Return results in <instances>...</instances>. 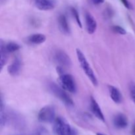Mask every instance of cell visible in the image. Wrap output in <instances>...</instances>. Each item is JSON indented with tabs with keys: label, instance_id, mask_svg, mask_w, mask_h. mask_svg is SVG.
I'll return each instance as SVG.
<instances>
[{
	"label": "cell",
	"instance_id": "19",
	"mask_svg": "<svg viewBox=\"0 0 135 135\" xmlns=\"http://www.w3.org/2000/svg\"><path fill=\"white\" fill-rule=\"evenodd\" d=\"M34 135H50L48 131L44 127H39L34 131Z\"/></svg>",
	"mask_w": 135,
	"mask_h": 135
},
{
	"label": "cell",
	"instance_id": "22",
	"mask_svg": "<svg viewBox=\"0 0 135 135\" xmlns=\"http://www.w3.org/2000/svg\"><path fill=\"white\" fill-rule=\"evenodd\" d=\"M120 1H121V3L123 4V5L127 8V9H133V6H132V5L131 4V3L129 2L128 0H120Z\"/></svg>",
	"mask_w": 135,
	"mask_h": 135
},
{
	"label": "cell",
	"instance_id": "3",
	"mask_svg": "<svg viewBox=\"0 0 135 135\" xmlns=\"http://www.w3.org/2000/svg\"><path fill=\"white\" fill-rule=\"evenodd\" d=\"M49 90L50 92L57 98H59L61 101L63 102L65 105L71 106L74 104L73 101L71 98L67 94L66 92L60 85H57L55 83H50L48 85Z\"/></svg>",
	"mask_w": 135,
	"mask_h": 135
},
{
	"label": "cell",
	"instance_id": "14",
	"mask_svg": "<svg viewBox=\"0 0 135 135\" xmlns=\"http://www.w3.org/2000/svg\"><path fill=\"white\" fill-rule=\"evenodd\" d=\"M27 40L29 43L32 44L38 45L44 43L46 40V37L44 34L36 33V34H33L29 36L27 38Z\"/></svg>",
	"mask_w": 135,
	"mask_h": 135
},
{
	"label": "cell",
	"instance_id": "23",
	"mask_svg": "<svg viewBox=\"0 0 135 135\" xmlns=\"http://www.w3.org/2000/svg\"><path fill=\"white\" fill-rule=\"evenodd\" d=\"M92 3L94 5H100V4H102L105 1V0H91Z\"/></svg>",
	"mask_w": 135,
	"mask_h": 135
},
{
	"label": "cell",
	"instance_id": "17",
	"mask_svg": "<svg viewBox=\"0 0 135 135\" xmlns=\"http://www.w3.org/2000/svg\"><path fill=\"white\" fill-rule=\"evenodd\" d=\"M5 47L6 51L9 54V53H13L15 51H18V50H19L21 49V47L17 43H15V42H8L6 44H5Z\"/></svg>",
	"mask_w": 135,
	"mask_h": 135
},
{
	"label": "cell",
	"instance_id": "24",
	"mask_svg": "<svg viewBox=\"0 0 135 135\" xmlns=\"http://www.w3.org/2000/svg\"><path fill=\"white\" fill-rule=\"evenodd\" d=\"M96 135H105V134H102V133H97V134H96Z\"/></svg>",
	"mask_w": 135,
	"mask_h": 135
},
{
	"label": "cell",
	"instance_id": "6",
	"mask_svg": "<svg viewBox=\"0 0 135 135\" xmlns=\"http://www.w3.org/2000/svg\"><path fill=\"white\" fill-rule=\"evenodd\" d=\"M54 59L58 64V65L61 66L64 68L71 67V65H72V61H71V59L69 56L65 51H61V50L57 51L55 52V55H54Z\"/></svg>",
	"mask_w": 135,
	"mask_h": 135
},
{
	"label": "cell",
	"instance_id": "10",
	"mask_svg": "<svg viewBox=\"0 0 135 135\" xmlns=\"http://www.w3.org/2000/svg\"><path fill=\"white\" fill-rule=\"evenodd\" d=\"M34 2L35 6L41 11L51 10L55 6L54 0H34Z\"/></svg>",
	"mask_w": 135,
	"mask_h": 135
},
{
	"label": "cell",
	"instance_id": "16",
	"mask_svg": "<svg viewBox=\"0 0 135 135\" xmlns=\"http://www.w3.org/2000/svg\"><path fill=\"white\" fill-rule=\"evenodd\" d=\"M8 117L5 112V108L4 107L3 102L2 98L1 100V106H0V124H1V127H3L7 123Z\"/></svg>",
	"mask_w": 135,
	"mask_h": 135
},
{
	"label": "cell",
	"instance_id": "18",
	"mask_svg": "<svg viewBox=\"0 0 135 135\" xmlns=\"http://www.w3.org/2000/svg\"><path fill=\"white\" fill-rule=\"evenodd\" d=\"M71 13H72V15H73V17H74V18L75 19V21H76V23H77V25H79V27L80 28L83 27V26H82L81 21H80V17H79V12L77 11V10H76L75 8L72 7L71 9Z\"/></svg>",
	"mask_w": 135,
	"mask_h": 135
},
{
	"label": "cell",
	"instance_id": "1",
	"mask_svg": "<svg viewBox=\"0 0 135 135\" xmlns=\"http://www.w3.org/2000/svg\"><path fill=\"white\" fill-rule=\"evenodd\" d=\"M76 57H77L78 61H79V64H80V67H81L82 69L84 71V73L87 76V77L89 79L91 83H92L94 86H96L98 84V79L96 78V75H95L94 71L91 68L90 65L89 63H88V60L86 58L85 55L83 54V51L79 49H76Z\"/></svg>",
	"mask_w": 135,
	"mask_h": 135
},
{
	"label": "cell",
	"instance_id": "5",
	"mask_svg": "<svg viewBox=\"0 0 135 135\" xmlns=\"http://www.w3.org/2000/svg\"><path fill=\"white\" fill-rule=\"evenodd\" d=\"M38 121L42 123H50L55 120V109L54 105H47L40 110L38 115Z\"/></svg>",
	"mask_w": 135,
	"mask_h": 135
},
{
	"label": "cell",
	"instance_id": "15",
	"mask_svg": "<svg viewBox=\"0 0 135 135\" xmlns=\"http://www.w3.org/2000/svg\"><path fill=\"white\" fill-rule=\"evenodd\" d=\"M9 53L6 51L5 47V43L2 40L0 42V64H1V71H2L4 65L6 64L8 60Z\"/></svg>",
	"mask_w": 135,
	"mask_h": 135
},
{
	"label": "cell",
	"instance_id": "12",
	"mask_svg": "<svg viewBox=\"0 0 135 135\" xmlns=\"http://www.w3.org/2000/svg\"><path fill=\"white\" fill-rule=\"evenodd\" d=\"M109 96H110L111 99L114 102L115 104H120L122 102V94L119 90V89L113 86H109Z\"/></svg>",
	"mask_w": 135,
	"mask_h": 135
},
{
	"label": "cell",
	"instance_id": "9",
	"mask_svg": "<svg viewBox=\"0 0 135 135\" xmlns=\"http://www.w3.org/2000/svg\"><path fill=\"white\" fill-rule=\"evenodd\" d=\"M90 109L91 112H92L96 118L103 122H105V117H104V113H103L99 104L92 96L90 97Z\"/></svg>",
	"mask_w": 135,
	"mask_h": 135
},
{
	"label": "cell",
	"instance_id": "11",
	"mask_svg": "<svg viewBox=\"0 0 135 135\" xmlns=\"http://www.w3.org/2000/svg\"><path fill=\"white\" fill-rule=\"evenodd\" d=\"M113 125L117 129H125L128 126L127 117L122 113H119L117 114L113 118Z\"/></svg>",
	"mask_w": 135,
	"mask_h": 135
},
{
	"label": "cell",
	"instance_id": "20",
	"mask_svg": "<svg viewBox=\"0 0 135 135\" xmlns=\"http://www.w3.org/2000/svg\"><path fill=\"white\" fill-rule=\"evenodd\" d=\"M112 30L113 32H115L117 34H120V35H125L127 34V31L125 30V28L120 26H117V25H115L112 27Z\"/></svg>",
	"mask_w": 135,
	"mask_h": 135
},
{
	"label": "cell",
	"instance_id": "13",
	"mask_svg": "<svg viewBox=\"0 0 135 135\" xmlns=\"http://www.w3.org/2000/svg\"><path fill=\"white\" fill-rule=\"evenodd\" d=\"M58 25L59 30L65 34H69L71 32L67 18L64 15H61L58 18Z\"/></svg>",
	"mask_w": 135,
	"mask_h": 135
},
{
	"label": "cell",
	"instance_id": "21",
	"mask_svg": "<svg viewBox=\"0 0 135 135\" xmlns=\"http://www.w3.org/2000/svg\"><path fill=\"white\" fill-rule=\"evenodd\" d=\"M131 97L135 104V83H131L129 88Z\"/></svg>",
	"mask_w": 135,
	"mask_h": 135
},
{
	"label": "cell",
	"instance_id": "2",
	"mask_svg": "<svg viewBox=\"0 0 135 135\" xmlns=\"http://www.w3.org/2000/svg\"><path fill=\"white\" fill-rule=\"evenodd\" d=\"M54 129L56 135H74L76 133V131L72 129L67 120L61 117L55 119Z\"/></svg>",
	"mask_w": 135,
	"mask_h": 135
},
{
	"label": "cell",
	"instance_id": "4",
	"mask_svg": "<svg viewBox=\"0 0 135 135\" xmlns=\"http://www.w3.org/2000/svg\"><path fill=\"white\" fill-rule=\"evenodd\" d=\"M59 84L67 92L70 93H75L76 91V84L75 79L71 75L63 73L59 75L58 79Z\"/></svg>",
	"mask_w": 135,
	"mask_h": 135
},
{
	"label": "cell",
	"instance_id": "8",
	"mask_svg": "<svg viewBox=\"0 0 135 135\" xmlns=\"http://www.w3.org/2000/svg\"><path fill=\"white\" fill-rule=\"evenodd\" d=\"M85 22L87 32L89 34H93L96 31L98 27L96 18L90 13H86Z\"/></svg>",
	"mask_w": 135,
	"mask_h": 135
},
{
	"label": "cell",
	"instance_id": "7",
	"mask_svg": "<svg viewBox=\"0 0 135 135\" xmlns=\"http://www.w3.org/2000/svg\"><path fill=\"white\" fill-rule=\"evenodd\" d=\"M22 67V61L19 57H17L12 61V63L8 66L7 72L13 76H18L21 72Z\"/></svg>",
	"mask_w": 135,
	"mask_h": 135
}]
</instances>
